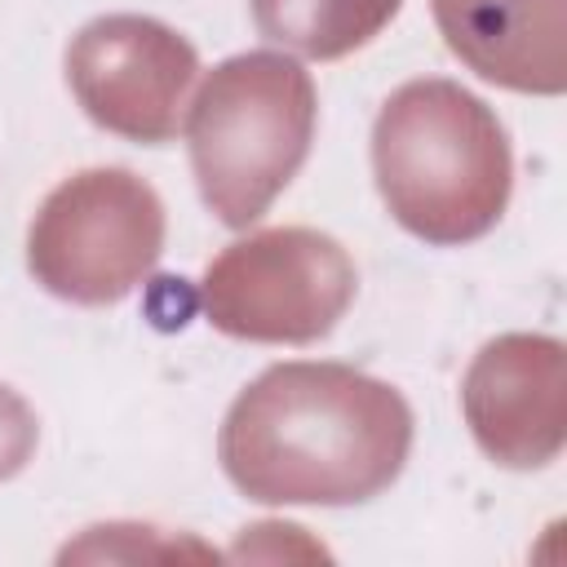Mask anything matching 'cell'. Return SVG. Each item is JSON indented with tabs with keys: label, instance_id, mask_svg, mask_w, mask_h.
I'll return each mask as SVG.
<instances>
[{
	"label": "cell",
	"instance_id": "1",
	"mask_svg": "<svg viewBox=\"0 0 567 567\" xmlns=\"http://www.w3.org/2000/svg\"><path fill=\"white\" fill-rule=\"evenodd\" d=\"M412 408L346 363H275L226 412L217 456L261 505H359L408 465Z\"/></svg>",
	"mask_w": 567,
	"mask_h": 567
},
{
	"label": "cell",
	"instance_id": "3",
	"mask_svg": "<svg viewBox=\"0 0 567 567\" xmlns=\"http://www.w3.org/2000/svg\"><path fill=\"white\" fill-rule=\"evenodd\" d=\"M319 120L301 62L252 49L213 66L186 106L190 168L221 226H252L310 155Z\"/></svg>",
	"mask_w": 567,
	"mask_h": 567
},
{
	"label": "cell",
	"instance_id": "5",
	"mask_svg": "<svg viewBox=\"0 0 567 567\" xmlns=\"http://www.w3.org/2000/svg\"><path fill=\"white\" fill-rule=\"evenodd\" d=\"M354 288V261L332 235L310 226H270L208 261L199 306L226 337L306 346L341 323Z\"/></svg>",
	"mask_w": 567,
	"mask_h": 567
},
{
	"label": "cell",
	"instance_id": "8",
	"mask_svg": "<svg viewBox=\"0 0 567 567\" xmlns=\"http://www.w3.org/2000/svg\"><path fill=\"white\" fill-rule=\"evenodd\" d=\"M447 49L483 80L554 97L567 89V0H430Z\"/></svg>",
	"mask_w": 567,
	"mask_h": 567
},
{
	"label": "cell",
	"instance_id": "7",
	"mask_svg": "<svg viewBox=\"0 0 567 567\" xmlns=\"http://www.w3.org/2000/svg\"><path fill=\"white\" fill-rule=\"evenodd\" d=\"M567 354L554 337L509 332L483 346L465 372V421L474 443L509 470L558 456L567 430Z\"/></svg>",
	"mask_w": 567,
	"mask_h": 567
},
{
	"label": "cell",
	"instance_id": "9",
	"mask_svg": "<svg viewBox=\"0 0 567 567\" xmlns=\"http://www.w3.org/2000/svg\"><path fill=\"white\" fill-rule=\"evenodd\" d=\"M403 0H252V22L270 44L301 58H346L399 13Z\"/></svg>",
	"mask_w": 567,
	"mask_h": 567
},
{
	"label": "cell",
	"instance_id": "4",
	"mask_svg": "<svg viewBox=\"0 0 567 567\" xmlns=\"http://www.w3.org/2000/svg\"><path fill=\"white\" fill-rule=\"evenodd\" d=\"M164 252V204L128 168H84L49 190L31 230L27 266L40 288L75 306L128 297Z\"/></svg>",
	"mask_w": 567,
	"mask_h": 567
},
{
	"label": "cell",
	"instance_id": "10",
	"mask_svg": "<svg viewBox=\"0 0 567 567\" xmlns=\"http://www.w3.org/2000/svg\"><path fill=\"white\" fill-rule=\"evenodd\" d=\"M35 434H40L35 412L9 385H0V478H13L31 461Z\"/></svg>",
	"mask_w": 567,
	"mask_h": 567
},
{
	"label": "cell",
	"instance_id": "6",
	"mask_svg": "<svg viewBox=\"0 0 567 567\" xmlns=\"http://www.w3.org/2000/svg\"><path fill=\"white\" fill-rule=\"evenodd\" d=\"M199 58L186 35L142 13H106L66 44V84L84 115L128 142L159 146L186 120Z\"/></svg>",
	"mask_w": 567,
	"mask_h": 567
},
{
	"label": "cell",
	"instance_id": "2",
	"mask_svg": "<svg viewBox=\"0 0 567 567\" xmlns=\"http://www.w3.org/2000/svg\"><path fill=\"white\" fill-rule=\"evenodd\" d=\"M372 173L390 217L425 244L487 235L514 190L496 111L452 80L399 84L372 124Z\"/></svg>",
	"mask_w": 567,
	"mask_h": 567
}]
</instances>
